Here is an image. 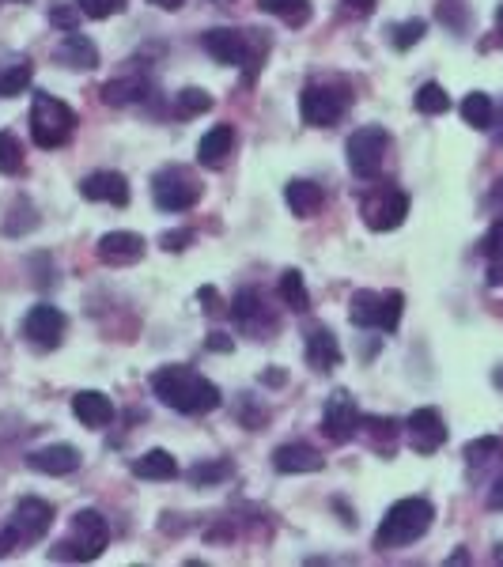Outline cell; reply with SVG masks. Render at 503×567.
<instances>
[{
	"instance_id": "cell-34",
	"label": "cell",
	"mask_w": 503,
	"mask_h": 567,
	"mask_svg": "<svg viewBox=\"0 0 503 567\" xmlns=\"http://www.w3.org/2000/svg\"><path fill=\"white\" fill-rule=\"evenodd\" d=\"M424 35H428V23H424V19H405L398 27H390V42H394L398 50H413Z\"/></svg>"
},
{
	"instance_id": "cell-29",
	"label": "cell",
	"mask_w": 503,
	"mask_h": 567,
	"mask_svg": "<svg viewBox=\"0 0 503 567\" xmlns=\"http://www.w3.org/2000/svg\"><path fill=\"white\" fill-rule=\"evenodd\" d=\"M280 299L288 303L292 310H307L311 307V295H307V284H303V276L288 269V273L280 276Z\"/></svg>"
},
{
	"instance_id": "cell-45",
	"label": "cell",
	"mask_w": 503,
	"mask_h": 567,
	"mask_svg": "<svg viewBox=\"0 0 503 567\" xmlns=\"http://www.w3.org/2000/svg\"><path fill=\"white\" fill-rule=\"evenodd\" d=\"M488 503H492V507H503V477H500V481H496V488H492V496H488Z\"/></svg>"
},
{
	"instance_id": "cell-44",
	"label": "cell",
	"mask_w": 503,
	"mask_h": 567,
	"mask_svg": "<svg viewBox=\"0 0 503 567\" xmlns=\"http://www.w3.org/2000/svg\"><path fill=\"white\" fill-rule=\"evenodd\" d=\"M261 382H265V386H284L288 375H284V371H261Z\"/></svg>"
},
{
	"instance_id": "cell-10",
	"label": "cell",
	"mask_w": 503,
	"mask_h": 567,
	"mask_svg": "<svg viewBox=\"0 0 503 567\" xmlns=\"http://www.w3.org/2000/svg\"><path fill=\"white\" fill-rule=\"evenodd\" d=\"M322 431L330 443H348L356 431H360V409L348 390H337V394L326 401V413H322Z\"/></svg>"
},
{
	"instance_id": "cell-2",
	"label": "cell",
	"mask_w": 503,
	"mask_h": 567,
	"mask_svg": "<svg viewBox=\"0 0 503 567\" xmlns=\"http://www.w3.org/2000/svg\"><path fill=\"white\" fill-rule=\"evenodd\" d=\"M432 518H435V507L428 499H420V496L398 499V503L386 511V518L379 522V530H375V549L390 552V549L413 545V541H420L424 533L432 530Z\"/></svg>"
},
{
	"instance_id": "cell-32",
	"label": "cell",
	"mask_w": 503,
	"mask_h": 567,
	"mask_svg": "<svg viewBox=\"0 0 503 567\" xmlns=\"http://www.w3.org/2000/svg\"><path fill=\"white\" fill-rule=\"evenodd\" d=\"M413 103H417L420 114H447V110H451V95L439 84H424Z\"/></svg>"
},
{
	"instance_id": "cell-42",
	"label": "cell",
	"mask_w": 503,
	"mask_h": 567,
	"mask_svg": "<svg viewBox=\"0 0 503 567\" xmlns=\"http://www.w3.org/2000/svg\"><path fill=\"white\" fill-rule=\"evenodd\" d=\"M12 545H19V533L8 526V530L0 533V556H8V552H12Z\"/></svg>"
},
{
	"instance_id": "cell-11",
	"label": "cell",
	"mask_w": 503,
	"mask_h": 567,
	"mask_svg": "<svg viewBox=\"0 0 503 567\" xmlns=\"http://www.w3.org/2000/svg\"><path fill=\"white\" fill-rule=\"evenodd\" d=\"M61 333H65V314L53 307V303H38V307L27 310L23 318V337L38 348H57L61 344Z\"/></svg>"
},
{
	"instance_id": "cell-3",
	"label": "cell",
	"mask_w": 503,
	"mask_h": 567,
	"mask_svg": "<svg viewBox=\"0 0 503 567\" xmlns=\"http://www.w3.org/2000/svg\"><path fill=\"white\" fill-rule=\"evenodd\" d=\"M110 545V526L99 511H80L72 518L69 537L53 545V560H76V564H87V560H99Z\"/></svg>"
},
{
	"instance_id": "cell-22",
	"label": "cell",
	"mask_w": 503,
	"mask_h": 567,
	"mask_svg": "<svg viewBox=\"0 0 503 567\" xmlns=\"http://www.w3.org/2000/svg\"><path fill=\"white\" fill-rule=\"evenodd\" d=\"M307 363L314 371H333L341 363V344H337V337L326 326H314L307 333Z\"/></svg>"
},
{
	"instance_id": "cell-20",
	"label": "cell",
	"mask_w": 503,
	"mask_h": 567,
	"mask_svg": "<svg viewBox=\"0 0 503 567\" xmlns=\"http://www.w3.org/2000/svg\"><path fill=\"white\" fill-rule=\"evenodd\" d=\"M273 465H277V473H318L326 458L307 443H284L273 454Z\"/></svg>"
},
{
	"instance_id": "cell-12",
	"label": "cell",
	"mask_w": 503,
	"mask_h": 567,
	"mask_svg": "<svg viewBox=\"0 0 503 567\" xmlns=\"http://www.w3.org/2000/svg\"><path fill=\"white\" fill-rule=\"evenodd\" d=\"M8 526L19 533V541H38V537H46V530L53 526V507L38 496H23L16 503Z\"/></svg>"
},
{
	"instance_id": "cell-24",
	"label": "cell",
	"mask_w": 503,
	"mask_h": 567,
	"mask_svg": "<svg viewBox=\"0 0 503 567\" xmlns=\"http://www.w3.org/2000/svg\"><path fill=\"white\" fill-rule=\"evenodd\" d=\"M133 477L140 481H174L178 477V462H174L167 450H148L133 462Z\"/></svg>"
},
{
	"instance_id": "cell-19",
	"label": "cell",
	"mask_w": 503,
	"mask_h": 567,
	"mask_svg": "<svg viewBox=\"0 0 503 567\" xmlns=\"http://www.w3.org/2000/svg\"><path fill=\"white\" fill-rule=\"evenodd\" d=\"M72 413H76V420H80L84 428H106L118 409H114V401L106 394H99V390H84V394L72 397Z\"/></svg>"
},
{
	"instance_id": "cell-1",
	"label": "cell",
	"mask_w": 503,
	"mask_h": 567,
	"mask_svg": "<svg viewBox=\"0 0 503 567\" xmlns=\"http://www.w3.org/2000/svg\"><path fill=\"white\" fill-rule=\"evenodd\" d=\"M152 390L174 413L201 416L220 409V386L205 375H197L193 367H159L152 375Z\"/></svg>"
},
{
	"instance_id": "cell-37",
	"label": "cell",
	"mask_w": 503,
	"mask_h": 567,
	"mask_svg": "<svg viewBox=\"0 0 503 567\" xmlns=\"http://www.w3.org/2000/svg\"><path fill=\"white\" fill-rule=\"evenodd\" d=\"M500 450H503L500 439H496V435H485V439H473V443H469L466 458L477 465V462H488V458H492V454H500Z\"/></svg>"
},
{
	"instance_id": "cell-5",
	"label": "cell",
	"mask_w": 503,
	"mask_h": 567,
	"mask_svg": "<svg viewBox=\"0 0 503 567\" xmlns=\"http://www.w3.org/2000/svg\"><path fill=\"white\" fill-rule=\"evenodd\" d=\"M401 310H405V295L401 292H356L352 307H348V318H352V326L360 329L394 333L401 322Z\"/></svg>"
},
{
	"instance_id": "cell-47",
	"label": "cell",
	"mask_w": 503,
	"mask_h": 567,
	"mask_svg": "<svg viewBox=\"0 0 503 567\" xmlns=\"http://www.w3.org/2000/svg\"><path fill=\"white\" fill-rule=\"evenodd\" d=\"M447 564H469V552H466V549H458V552L451 556V560H447Z\"/></svg>"
},
{
	"instance_id": "cell-16",
	"label": "cell",
	"mask_w": 503,
	"mask_h": 567,
	"mask_svg": "<svg viewBox=\"0 0 503 567\" xmlns=\"http://www.w3.org/2000/svg\"><path fill=\"white\" fill-rule=\"evenodd\" d=\"M246 42H250V31L239 35V31H231V27H212L201 35V46L220 61V65H246Z\"/></svg>"
},
{
	"instance_id": "cell-30",
	"label": "cell",
	"mask_w": 503,
	"mask_h": 567,
	"mask_svg": "<svg viewBox=\"0 0 503 567\" xmlns=\"http://www.w3.org/2000/svg\"><path fill=\"white\" fill-rule=\"evenodd\" d=\"M31 76H35L31 61H23V65H12V69L0 76V99H16V95H23V91L31 87Z\"/></svg>"
},
{
	"instance_id": "cell-27",
	"label": "cell",
	"mask_w": 503,
	"mask_h": 567,
	"mask_svg": "<svg viewBox=\"0 0 503 567\" xmlns=\"http://www.w3.org/2000/svg\"><path fill=\"white\" fill-rule=\"evenodd\" d=\"M462 118H466V125H473V129H492L496 106H492V99H488L485 91H473V95L462 99Z\"/></svg>"
},
{
	"instance_id": "cell-48",
	"label": "cell",
	"mask_w": 503,
	"mask_h": 567,
	"mask_svg": "<svg viewBox=\"0 0 503 567\" xmlns=\"http://www.w3.org/2000/svg\"><path fill=\"white\" fill-rule=\"evenodd\" d=\"M496 27H500V35H503V4L496 8Z\"/></svg>"
},
{
	"instance_id": "cell-50",
	"label": "cell",
	"mask_w": 503,
	"mask_h": 567,
	"mask_svg": "<svg viewBox=\"0 0 503 567\" xmlns=\"http://www.w3.org/2000/svg\"><path fill=\"white\" fill-rule=\"evenodd\" d=\"M500 125H503V121H500ZM496 140H500V144H503V129H500V133H496Z\"/></svg>"
},
{
	"instance_id": "cell-40",
	"label": "cell",
	"mask_w": 503,
	"mask_h": 567,
	"mask_svg": "<svg viewBox=\"0 0 503 567\" xmlns=\"http://www.w3.org/2000/svg\"><path fill=\"white\" fill-rule=\"evenodd\" d=\"M375 4H379V0H345V8L352 12V16H371Z\"/></svg>"
},
{
	"instance_id": "cell-17",
	"label": "cell",
	"mask_w": 503,
	"mask_h": 567,
	"mask_svg": "<svg viewBox=\"0 0 503 567\" xmlns=\"http://www.w3.org/2000/svg\"><path fill=\"white\" fill-rule=\"evenodd\" d=\"M84 201H106V205H129V182L118 171H95L80 182Z\"/></svg>"
},
{
	"instance_id": "cell-18",
	"label": "cell",
	"mask_w": 503,
	"mask_h": 567,
	"mask_svg": "<svg viewBox=\"0 0 503 567\" xmlns=\"http://www.w3.org/2000/svg\"><path fill=\"white\" fill-rule=\"evenodd\" d=\"M65 69H95L99 65V46L91 42L80 31H65V38L57 42V53H53Z\"/></svg>"
},
{
	"instance_id": "cell-23",
	"label": "cell",
	"mask_w": 503,
	"mask_h": 567,
	"mask_svg": "<svg viewBox=\"0 0 503 567\" xmlns=\"http://www.w3.org/2000/svg\"><path fill=\"white\" fill-rule=\"evenodd\" d=\"M284 201H288V208H292L295 216H314V212L322 208V201H326V193H322L318 182L295 178V182L284 186Z\"/></svg>"
},
{
	"instance_id": "cell-41",
	"label": "cell",
	"mask_w": 503,
	"mask_h": 567,
	"mask_svg": "<svg viewBox=\"0 0 503 567\" xmlns=\"http://www.w3.org/2000/svg\"><path fill=\"white\" fill-rule=\"evenodd\" d=\"M488 208H492V212H500V216H503V178L496 182V186H492V193H488Z\"/></svg>"
},
{
	"instance_id": "cell-4",
	"label": "cell",
	"mask_w": 503,
	"mask_h": 567,
	"mask_svg": "<svg viewBox=\"0 0 503 567\" xmlns=\"http://www.w3.org/2000/svg\"><path fill=\"white\" fill-rule=\"evenodd\" d=\"M72 129H76V110L69 103H61V99H53V95H35V106H31V140H35L38 148H61L65 140L72 137Z\"/></svg>"
},
{
	"instance_id": "cell-25",
	"label": "cell",
	"mask_w": 503,
	"mask_h": 567,
	"mask_svg": "<svg viewBox=\"0 0 503 567\" xmlns=\"http://www.w3.org/2000/svg\"><path fill=\"white\" fill-rule=\"evenodd\" d=\"M231 318H235V322H239L243 329H250V333L265 326L269 310H265V303H261V292L246 288V292L235 295V299H231Z\"/></svg>"
},
{
	"instance_id": "cell-9",
	"label": "cell",
	"mask_w": 503,
	"mask_h": 567,
	"mask_svg": "<svg viewBox=\"0 0 503 567\" xmlns=\"http://www.w3.org/2000/svg\"><path fill=\"white\" fill-rule=\"evenodd\" d=\"M299 114L314 129H326V125H333V121L345 114V95H337L326 84H311L299 95Z\"/></svg>"
},
{
	"instance_id": "cell-6",
	"label": "cell",
	"mask_w": 503,
	"mask_h": 567,
	"mask_svg": "<svg viewBox=\"0 0 503 567\" xmlns=\"http://www.w3.org/2000/svg\"><path fill=\"white\" fill-rule=\"evenodd\" d=\"M386 148H390V133L382 129V125H360L345 144V155H348V171L356 174V178H379L382 171V159H386Z\"/></svg>"
},
{
	"instance_id": "cell-39",
	"label": "cell",
	"mask_w": 503,
	"mask_h": 567,
	"mask_svg": "<svg viewBox=\"0 0 503 567\" xmlns=\"http://www.w3.org/2000/svg\"><path fill=\"white\" fill-rule=\"evenodd\" d=\"M190 242H193V231H167V235L159 239V246L171 250V254H178V250H186Z\"/></svg>"
},
{
	"instance_id": "cell-46",
	"label": "cell",
	"mask_w": 503,
	"mask_h": 567,
	"mask_svg": "<svg viewBox=\"0 0 503 567\" xmlns=\"http://www.w3.org/2000/svg\"><path fill=\"white\" fill-rule=\"evenodd\" d=\"M148 4H156L163 12H174V8H182V0H148Z\"/></svg>"
},
{
	"instance_id": "cell-7",
	"label": "cell",
	"mask_w": 503,
	"mask_h": 567,
	"mask_svg": "<svg viewBox=\"0 0 503 567\" xmlns=\"http://www.w3.org/2000/svg\"><path fill=\"white\" fill-rule=\"evenodd\" d=\"M152 197L163 212H186L201 201V182L190 167H163L152 178Z\"/></svg>"
},
{
	"instance_id": "cell-36",
	"label": "cell",
	"mask_w": 503,
	"mask_h": 567,
	"mask_svg": "<svg viewBox=\"0 0 503 567\" xmlns=\"http://www.w3.org/2000/svg\"><path fill=\"white\" fill-rule=\"evenodd\" d=\"M76 4H80V12L87 19H110L114 12L125 8V0H76Z\"/></svg>"
},
{
	"instance_id": "cell-13",
	"label": "cell",
	"mask_w": 503,
	"mask_h": 567,
	"mask_svg": "<svg viewBox=\"0 0 503 567\" xmlns=\"http://www.w3.org/2000/svg\"><path fill=\"white\" fill-rule=\"evenodd\" d=\"M405 431H409V447L417 454H435L447 443V424H443L439 409H417L405 420Z\"/></svg>"
},
{
	"instance_id": "cell-49",
	"label": "cell",
	"mask_w": 503,
	"mask_h": 567,
	"mask_svg": "<svg viewBox=\"0 0 503 567\" xmlns=\"http://www.w3.org/2000/svg\"><path fill=\"white\" fill-rule=\"evenodd\" d=\"M496 564H503V545L496 549Z\"/></svg>"
},
{
	"instance_id": "cell-31",
	"label": "cell",
	"mask_w": 503,
	"mask_h": 567,
	"mask_svg": "<svg viewBox=\"0 0 503 567\" xmlns=\"http://www.w3.org/2000/svg\"><path fill=\"white\" fill-rule=\"evenodd\" d=\"M209 106H212V95L201 91V87H186V91H178V99H174L178 118H197V114H205Z\"/></svg>"
},
{
	"instance_id": "cell-8",
	"label": "cell",
	"mask_w": 503,
	"mask_h": 567,
	"mask_svg": "<svg viewBox=\"0 0 503 567\" xmlns=\"http://www.w3.org/2000/svg\"><path fill=\"white\" fill-rule=\"evenodd\" d=\"M405 216H409V193L401 189H379L375 197L371 193L364 197V220L371 231H394L405 224Z\"/></svg>"
},
{
	"instance_id": "cell-14",
	"label": "cell",
	"mask_w": 503,
	"mask_h": 567,
	"mask_svg": "<svg viewBox=\"0 0 503 567\" xmlns=\"http://www.w3.org/2000/svg\"><path fill=\"white\" fill-rule=\"evenodd\" d=\"M144 254H148V242L140 239L137 231H106L103 239H99V261L114 265V269L137 265Z\"/></svg>"
},
{
	"instance_id": "cell-28",
	"label": "cell",
	"mask_w": 503,
	"mask_h": 567,
	"mask_svg": "<svg viewBox=\"0 0 503 567\" xmlns=\"http://www.w3.org/2000/svg\"><path fill=\"white\" fill-rule=\"evenodd\" d=\"M144 91H148V87H144V80H137V76H125V80H110V84L103 87V99L110 106H125V103H137Z\"/></svg>"
},
{
	"instance_id": "cell-38",
	"label": "cell",
	"mask_w": 503,
	"mask_h": 567,
	"mask_svg": "<svg viewBox=\"0 0 503 567\" xmlns=\"http://www.w3.org/2000/svg\"><path fill=\"white\" fill-rule=\"evenodd\" d=\"M80 16H84V12H80V4H76V8L57 4V8L50 12V23L53 27H61V31H76V27H80Z\"/></svg>"
},
{
	"instance_id": "cell-33",
	"label": "cell",
	"mask_w": 503,
	"mask_h": 567,
	"mask_svg": "<svg viewBox=\"0 0 503 567\" xmlns=\"http://www.w3.org/2000/svg\"><path fill=\"white\" fill-rule=\"evenodd\" d=\"M23 171V144L16 133H0V174H19Z\"/></svg>"
},
{
	"instance_id": "cell-26",
	"label": "cell",
	"mask_w": 503,
	"mask_h": 567,
	"mask_svg": "<svg viewBox=\"0 0 503 567\" xmlns=\"http://www.w3.org/2000/svg\"><path fill=\"white\" fill-rule=\"evenodd\" d=\"M258 8L269 16H280L288 27H303L311 19V0H258Z\"/></svg>"
},
{
	"instance_id": "cell-35",
	"label": "cell",
	"mask_w": 503,
	"mask_h": 567,
	"mask_svg": "<svg viewBox=\"0 0 503 567\" xmlns=\"http://www.w3.org/2000/svg\"><path fill=\"white\" fill-rule=\"evenodd\" d=\"M231 477V462H201L190 469V481L197 488H205V484H216V481H227Z\"/></svg>"
},
{
	"instance_id": "cell-43",
	"label": "cell",
	"mask_w": 503,
	"mask_h": 567,
	"mask_svg": "<svg viewBox=\"0 0 503 567\" xmlns=\"http://www.w3.org/2000/svg\"><path fill=\"white\" fill-rule=\"evenodd\" d=\"M209 348H216V352H231V341H227V333H209Z\"/></svg>"
},
{
	"instance_id": "cell-21",
	"label": "cell",
	"mask_w": 503,
	"mask_h": 567,
	"mask_svg": "<svg viewBox=\"0 0 503 567\" xmlns=\"http://www.w3.org/2000/svg\"><path fill=\"white\" fill-rule=\"evenodd\" d=\"M231 148H235V129L231 125H212L209 133L201 137V144H197V159H201V167H224L227 155H231Z\"/></svg>"
},
{
	"instance_id": "cell-15",
	"label": "cell",
	"mask_w": 503,
	"mask_h": 567,
	"mask_svg": "<svg viewBox=\"0 0 503 567\" xmlns=\"http://www.w3.org/2000/svg\"><path fill=\"white\" fill-rule=\"evenodd\" d=\"M27 465L35 473H46V477H69L80 469V450L72 443H50V447H38L27 454Z\"/></svg>"
}]
</instances>
